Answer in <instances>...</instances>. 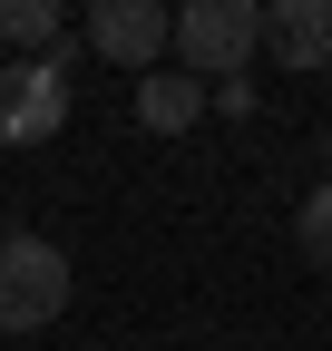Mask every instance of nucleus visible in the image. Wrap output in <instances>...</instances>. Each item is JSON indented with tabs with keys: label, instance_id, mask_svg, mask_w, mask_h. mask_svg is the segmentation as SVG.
I'll list each match as a JSON object with an SVG mask.
<instances>
[{
	"label": "nucleus",
	"instance_id": "f03ea898",
	"mask_svg": "<svg viewBox=\"0 0 332 351\" xmlns=\"http://www.w3.org/2000/svg\"><path fill=\"white\" fill-rule=\"evenodd\" d=\"M69 313V254L49 234H10L0 244V332H49Z\"/></svg>",
	"mask_w": 332,
	"mask_h": 351
},
{
	"label": "nucleus",
	"instance_id": "423d86ee",
	"mask_svg": "<svg viewBox=\"0 0 332 351\" xmlns=\"http://www.w3.org/2000/svg\"><path fill=\"white\" fill-rule=\"evenodd\" d=\"M195 117H205V88H195L186 69H147V78H137V127L176 137V127H195Z\"/></svg>",
	"mask_w": 332,
	"mask_h": 351
},
{
	"label": "nucleus",
	"instance_id": "39448f33",
	"mask_svg": "<svg viewBox=\"0 0 332 351\" xmlns=\"http://www.w3.org/2000/svg\"><path fill=\"white\" fill-rule=\"evenodd\" d=\"M264 49L283 69H332V0H274L264 10Z\"/></svg>",
	"mask_w": 332,
	"mask_h": 351
},
{
	"label": "nucleus",
	"instance_id": "7ed1b4c3",
	"mask_svg": "<svg viewBox=\"0 0 332 351\" xmlns=\"http://www.w3.org/2000/svg\"><path fill=\"white\" fill-rule=\"evenodd\" d=\"M69 127V78L59 59H0V147H39Z\"/></svg>",
	"mask_w": 332,
	"mask_h": 351
},
{
	"label": "nucleus",
	"instance_id": "0eeeda50",
	"mask_svg": "<svg viewBox=\"0 0 332 351\" xmlns=\"http://www.w3.org/2000/svg\"><path fill=\"white\" fill-rule=\"evenodd\" d=\"M59 29H69L59 0H0V39H20V49H39V39L59 49Z\"/></svg>",
	"mask_w": 332,
	"mask_h": 351
},
{
	"label": "nucleus",
	"instance_id": "f257e3e1",
	"mask_svg": "<svg viewBox=\"0 0 332 351\" xmlns=\"http://www.w3.org/2000/svg\"><path fill=\"white\" fill-rule=\"evenodd\" d=\"M166 49H176V69L195 88H225V78H244V59L264 49V10L254 0H195V10L166 20Z\"/></svg>",
	"mask_w": 332,
	"mask_h": 351
},
{
	"label": "nucleus",
	"instance_id": "6e6552de",
	"mask_svg": "<svg viewBox=\"0 0 332 351\" xmlns=\"http://www.w3.org/2000/svg\"><path fill=\"white\" fill-rule=\"evenodd\" d=\"M294 244H303V263L332 274V186H313V195L294 205Z\"/></svg>",
	"mask_w": 332,
	"mask_h": 351
},
{
	"label": "nucleus",
	"instance_id": "20e7f679",
	"mask_svg": "<svg viewBox=\"0 0 332 351\" xmlns=\"http://www.w3.org/2000/svg\"><path fill=\"white\" fill-rule=\"evenodd\" d=\"M166 20H176V10H156V0H98V10H88V49H98L108 69L147 78V69L166 59Z\"/></svg>",
	"mask_w": 332,
	"mask_h": 351
}]
</instances>
